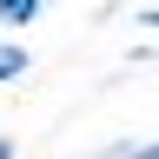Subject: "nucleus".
Segmentation results:
<instances>
[{"instance_id":"nucleus-1","label":"nucleus","mask_w":159,"mask_h":159,"mask_svg":"<svg viewBox=\"0 0 159 159\" xmlns=\"http://www.w3.org/2000/svg\"><path fill=\"white\" fill-rule=\"evenodd\" d=\"M27 80H33V47L0 33V86H27Z\"/></svg>"},{"instance_id":"nucleus-2","label":"nucleus","mask_w":159,"mask_h":159,"mask_svg":"<svg viewBox=\"0 0 159 159\" xmlns=\"http://www.w3.org/2000/svg\"><path fill=\"white\" fill-rule=\"evenodd\" d=\"M47 7H53V0H0V33H13V27H40Z\"/></svg>"},{"instance_id":"nucleus-3","label":"nucleus","mask_w":159,"mask_h":159,"mask_svg":"<svg viewBox=\"0 0 159 159\" xmlns=\"http://www.w3.org/2000/svg\"><path fill=\"white\" fill-rule=\"evenodd\" d=\"M152 60H159V40H139V47L126 53V66H152Z\"/></svg>"},{"instance_id":"nucleus-4","label":"nucleus","mask_w":159,"mask_h":159,"mask_svg":"<svg viewBox=\"0 0 159 159\" xmlns=\"http://www.w3.org/2000/svg\"><path fill=\"white\" fill-rule=\"evenodd\" d=\"M126 159H159V139H133V146H126Z\"/></svg>"},{"instance_id":"nucleus-5","label":"nucleus","mask_w":159,"mask_h":159,"mask_svg":"<svg viewBox=\"0 0 159 159\" xmlns=\"http://www.w3.org/2000/svg\"><path fill=\"white\" fill-rule=\"evenodd\" d=\"M133 27H152V40H159V7H139V13H133Z\"/></svg>"},{"instance_id":"nucleus-6","label":"nucleus","mask_w":159,"mask_h":159,"mask_svg":"<svg viewBox=\"0 0 159 159\" xmlns=\"http://www.w3.org/2000/svg\"><path fill=\"white\" fill-rule=\"evenodd\" d=\"M126 146H133V139H113V146H106V152H93V159H126Z\"/></svg>"},{"instance_id":"nucleus-7","label":"nucleus","mask_w":159,"mask_h":159,"mask_svg":"<svg viewBox=\"0 0 159 159\" xmlns=\"http://www.w3.org/2000/svg\"><path fill=\"white\" fill-rule=\"evenodd\" d=\"M0 159H20V146H13V139H7V133H0Z\"/></svg>"}]
</instances>
